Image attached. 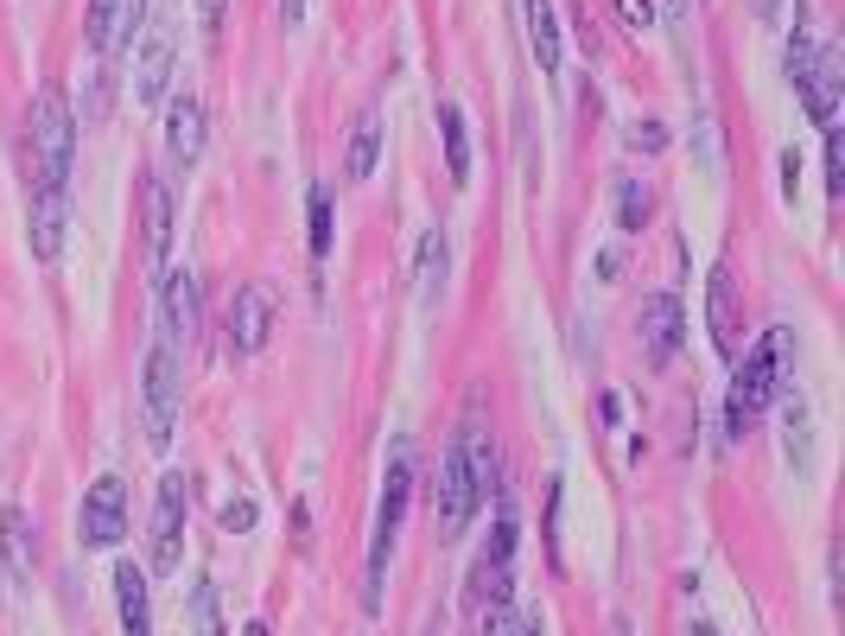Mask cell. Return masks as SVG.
I'll return each mask as SVG.
<instances>
[{"mask_svg":"<svg viewBox=\"0 0 845 636\" xmlns=\"http://www.w3.org/2000/svg\"><path fill=\"white\" fill-rule=\"evenodd\" d=\"M71 159H76V115L71 96L58 83H45L26 109V191H64L71 185Z\"/></svg>","mask_w":845,"mask_h":636,"instance_id":"obj_1","label":"cell"},{"mask_svg":"<svg viewBox=\"0 0 845 636\" xmlns=\"http://www.w3.org/2000/svg\"><path fill=\"white\" fill-rule=\"evenodd\" d=\"M788 363H795V332H788V325L763 332L757 350L737 363L732 395H725V433H732V440H744V433L763 420V408H770L775 395H782V382H788Z\"/></svg>","mask_w":845,"mask_h":636,"instance_id":"obj_2","label":"cell"},{"mask_svg":"<svg viewBox=\"0 0 845 636\" xmlns=\"http://www.w3.org/2000/svg\"><path fill=\"white\" fill-rule=\"evenodd\" d=\"M509 599H515V503L496 496V528H490L478 566H471V586H464V604H471V617H478V636L509 631Z\"/></svg>","mask_w":845,"mask_h":636,"instance_id":"obj_3","label":"cell"},{"mask_svg":"<svg viewBox=\"0 0 845 636\" xmlns=\"http://www.w3.org/2000/svg\"><path fill=\"white\" fill-rule=\"evenodd\" d=\"M413 471H420V452L413 440L388 446V471H382V503H375V541H369V573H363V604L382 611V586H388V561H395V535L407 523V496H413Z\"/></svg>","mask_w":845,"mask_h":636,"instance_id":"obj_4","label":"cell"},{"mask_svg":"<svg viewBox=\"0 0 845 636\" xmlns=\"http://www.w3.org/2000/svg\"><path fill=\"white\" fill-rule=\"evenodd\" d=\"M478 509H483V490H478V478H471L458 440H451V452L439 458V484H433V516H439L433 528H439V541H458Z\"/></svg>","mask_w":845,"mask_h":636,"instance_id":"obj_5","label":"cell"},{"mask_svg":"<svg viewBox=\"0 0 845 636\" xmlns=\"http://www.w3.org/2000/svg\"><path fill=\"white\" fill-rule=\"evenodd\" d=\"M184 503H191L184 471H166V478H159V503H153L147 573H179V566H184Z\"/></svg>","mask_w":845,"mask_h":636,"instance_id":"obj_6","label":"cell"},{"mask_svg":"<svg viewBox=\"0 0 845 636\" xmlns=\"http://www.w3.org/2000/svg\"><path fill=\"white\" fill-rule=\"evenodd\" d=\"M141 395H147V440L153 446H172V420H179V350L159 337L147 350V382H141Z\"/></svg>","mask_w":845,"mask_h":636,"instance_id":"obj_7","label":"cell"},{"mask_svg":"<svg viewBox=\"0 0 845 636\" xmlns=\"http://www.w3.org/2000/svg\"><path fill=\"white\" fill-rule=\"evenodd\" d=\"M172 58H179L172 20H153L147 38H141V51H134V103H141V109H159V103H166V89H172Z\"/></svg>","mask_w":845,"mask_h":636,"instance_id":"obj_8","label":"cell"},{"mask_svg":"<svg viewBox=\"0 0 845 636\" xmlns=\"http://www.w3.org/2000/svg\"><path fill=\"white\" fill-rule=\"evenodd\" d=\"M76 535H83V548H114L128 535V484L121 478H96V484L83 490Z\"/></svg>","mask_w":845,"mask_h":636,"instance_id":"obj_9","label":"cell"},{"mask_svg":"<svg viewBox=\"0 0 845 636\" xmlns=\"http://www.w3.org/2000/svg\"><path fill=\"white\" fill-rule=\"evenodd\" d=\"M795 89H801V109H808L820 128H833V115H840V89H845V58H840V45H813V58L801 64Z\"/></svg>","mask_w":845,"mask_h":636,"instance_id":"obj_10","label":"cell"},{"mask_svg":"<svg viewBox=\"0 0 845 636\" xmlns=\"http://www.w3.org/2000/svg\"><path fill=\"white\" fill-rule=\"evenodd\" d=\"M274 287H261V280H249L236 300H229V325H222V337H229V350L236 357H255L261 344L274 337Z\"/></svg>","mask_w":845,"mask_h":636,"instance_id":"obj_11","label":"cell"},{"mask_svg":"<svg viewBox=\"0 0 845 636\" xmlns=\"http://www.w3.org/2000/svg\"><path fill=\"white\" fill-rule=\"evenodd\" d=\"M197 319H204V287H197V274L191 267H172L166 280H159V325H166V344L179 350L197 337Z\"/></svg>","mask_w":845,"mask_h":636,"instance_id":"obj_12","label":"cell"},{"mask_svg":"<svg viewBox=\"0 0 845 636\" xmlns=\"http://www.w3.org/2000/svg\"><path fill=\"white\" fill-rule=\"evenodd\" d=\"M147 20V0H89L83 13V33H89V51L114 58L121 45H134V26Z\"/></svg>","mask_w":845,"mask_h":636,"instance_id":"obj_13","label":"cell"},{"mask_svg":"<svg viewBox=\"0 0 845 636\" xmlns=\"http://www.w3.org/2000/svg\"><path fill=\"white\" fill-rule=\"evenodd\" d=\"M680 337H687V305L674 300V293L642 300V350H649V363H674Z\"/></svg>","mask_w":845,"mask_h":636,"instance_id":"obj_14","label":"cell"},{"mask_svg":"<svg viewBox=\"0 0 845 636\" xmlns=\"http://www.w3.org/2000/svg\"><path fill=\"white\" fill-rule=\"evenodd\" d=\"M705 332L719 357H737V280L732 267H712L705 274Z\"/></svg>","mask_w":845,"mask_h":636,"instance_id":"obj_15","label":"cell"},{"mask_svg":"<svg viewBox=\"0 0 845 636\" xmlns=\"http://www.w3.org/2000/svg\"><path fill=\"white\" fill-rule=\"evenodd\" d=\"M172 185L159 179V172H147L141 179V224H147V262L166 267V255H172Z\"/></svg>","mask_w":845,"mask_h":636,"instance_id":"obj_16","label":"cell"},{"mask_svg":"<svg viewBox=\"0 0 845 636\" xmlns=\"http://www.w3.org/2000/svg\"><path fill=\"white\" fill-rule=\"evenodd\" d=\"M26 217H33V255L38 262H58V255H64L71 197H64V191H26Z\"/></svg>","mask_w":845,"mask_h":636,"instance_id":"obj_17","label":"cell"},{"mask_svg":"<svg viewBox=\"0 0 845 636\" xmlns=\"http://www.w3.org/2000/svg\"><path fill=\"white\" fill-rule=\"evenodd\" d=\"M147 566L121 561L114 566V604H121V631L128 636H153V599H147Z\"/></svg>","mask_w":845,"mask_h":636,"instance_id":"obj_18","label":"cell"},{"mask_svg":"<svg viewBox=\"0 0 845 636\" xmlns=\"http://www.w3.org/2000/svg\"><path fill=\"white\" fill-rule=\"evenodd\" d=\"M204 134H210L204 103L179 96V103L166 109V147H172V159H179V166H197V159H204Z\"/></svg>","mask_w":845,"mask_h":636,"instance_id":"obj_19","label":"cell"},{"mask_svg":"<svg viewBox=\"0 0 845 636\" xmlns=\"http://www.w3.org/2000/svg\"><path fill=\"white\" fill-rule=\"evenodd\" d=\"M0 561H7L13 579H33L38 541H33V516L26 509H0Z\"/></svg>","mask_w":845,"mask_h":636,"instance_id":"obj_20","label":"cell"},{"mask_svg":"<svg viewBox=\"0 0 845 636\" xmlns=\"http://www.w3.org/2000/svg\"><path fill=\"white\" fill-rule=\"evenodd\" d=\"M782 452H788L795 471H813V408H808L801 388L782 401Z\"/></svg>","mask_w":845,"mask_h":636,"instance_id":"obj_21","label":"cell"},{"mask_svg":"<svg viewBox=\"0 0 845 636\" xmlns=\"http://www.w3.org/2000/svg\"><path fill=\"white\" fill-rule=\"evenodd\" d=\"M521 13H528V45H534L541 76H559V13H553V0H521Z\"/></svg>","mask_w":845,"mask_h":636,"instance_id":"obj_22","label":"cell"},{"mask_svg":"<svg viewBox=\"0 0 845 636\" xmlns=\"http://www.w3.org/2000/svg\"><path fill=\"white\" fill-rule=\"evenodd\" d=\"M375 159H382V115L363 109L357 115V134H350V153H343V179L363 185L369 172H375Z\"/></svg>","mask_w":845,"mask_h":636,"instance_id":"obj_23","label":"cell"},{"mask_svg":"<svg viewBox=\"0 0 845 636\" xmlns=\"http://www.w3.org/2000/svg\"><path fill=\"white\" fill-rule=\"evenodd\" d=\"M439 134H445V172L451 185H471V141H464V109H439Z\"/></svg>","mask_w":845,"mask_h":636,"instance_id":"obj_24","label":"cell"},{"mask_svg":"<svg viewBox=\"0 0 845 636\" xmlns=\"http://www.w3.org/2000/svg\"><path fill=\"white\" fill-rule=\"evenodd\" d=\"M445 262H451V236H445V229H426V236H420V300L426 305L439 300Z\"/></svg>","mask_w":845,"mask_h":636,"instance_id":"obj_25","label":"cell"},{"mask_svg":"<svg viewBox=\"0 0 845 636\" xmlns=\"http://www.w3.org/2000/svg\"><path fill=\"white\" fill-rule=\"evenodd\" d=\"M191 636H222L217 579H191Z\"/></svg>","mask_w":845,"mask_h":636,"instance_id":"obj_26","label":"cell"},{"mask_svg":"<svg viewBox=\"0 0 845 636\" xmlns=\"http://www.w3.org/2000/svg\"><path fill=\"white\" fill-rule=\"evenodd\" d=\"M649 211H655L649 185H642V179H624V185H617V229H624V236L649 229Z\"/></svg>","mask_w":845,"mask_h":636,"instance_id":"obj_27","label":"cell"},{"mask_svg":"<svg viewBox=\"0 0 845 636\" xmlns=\"http://www.w3.org/2000/svg\"><path fill=\"white\" fill-rule=\"evenodd\" d=\"M305 217H312V255L325 262V255H331V191L325 185L305 191Z\"/></svg>","mask_w":845,"mask_h":636,"instance_id":"obj_28","label":"cell"},{"mask_svg":"<svg viewBox=\"0 0 845 636\" xmlns=\"http://www.w3.org/2000/svg\"><path fill=\"white\" fill-rule=\"evenodd\" d=\"M826 191L833 197L845 191V134L840 128H826Z\"/></svg>","mask_w":845,"mask_h":636,"instance_id":"obj_29","label":"cell"},{"mask_svg":"<svg viewBox=\"0 0 845 636\" xmlns=\"http://www.w3.org/2000/svg\"><path fill=\"white\" fill-rule=\"evenodd\" d=\"M624 141H629L636 153H662V147H667V128H662V121H629Z\"/></svg>","mask_w":845,"mask_h":636,"instance_id":"obj_30","label":"cell"},{"mask_svg":"<svg viewBox=\"0 0 845 636\" xmlns=\"http://www.w3.org/2000/svg\"><path fill=\"white\" fill-rule=\"evenodd\" d=\"M222 528H229V535H249V528H255V503H249V496H229V503H222Z\"/></svg>","mask_w":845,"mask_h":636,"instance_id":"obj_31","label":"cell"},{"mask_svg":"<svg viewBox=\"0 0 845 636\" xmlns=\"http://www.w3.org/2000/svg\"><path fill=\"white\" fill-rule=\"evenodd\" d=\"M617 20H624L629 33H649L655 26V7L649 0H617Z\"/></svg>","mask_w":845,"mask_h":636,"instance_id":"obj_32","label":"cell"},{"mask_svg":"<svg viewBox=\"0 0 845 636\" xmlns=\"http://www.w3.org/2000/svg\"><path fill=\"white\" fill-rule=\"evenodd\" d=\"M197 13H204V33L217 38L222 33V13H229V0H197Z\"/></svg>","mask_w":845,"mask_h":636,"instance_id":"obj_33","label":"cell"},{"mask_svg":"<svg viewBox=\"0 0 845 636\" xmlns=\"http://www.w3.org/2000/svg\"><path fill=\"white\" fill-rule=\"evenodd\" d=\"M509 636H547V617H541V611H521Z\"/></svg>","mask_w":845,"mask_h":636,"instance_id":"obj_34","label":"cell"},{"mask_svg":"<svg viewBox=\"0 0 845 636\" xmlns=\"http://www.w3.org/2000/svg\"><path fill=\"white\" fill-rule=\"evenodd\" d=\"M293 535H299V548L312 541V503H305V496H299V503H293Z\"/></svg>","mask_w":845,"mask_h":636,"instance_id":"obj_35","label":"cell"},{"mask_svg":"<svg viewBox=\"0 0 845 636\" xmlns=\"http://www.w3.org/2000/svg\"><path fill=\"white\" fill-rule=\"evenodd\" d=\"M795 179H801V159H795V153H782V191H788V197H795Z\"/></svg>","mask_w":845,"mask_h":636,"instance_id":"obj_36","label":"cell"},{"mask_svg":"<svg viewBox=\"0 0 845 636\" xmlns=\"http://www.w3.org/2000/svg\"><path fill=\"white\" fill-rule=\"evenodd\" d=\"M604 427H624V395H617V388L604 395Z\"/></svg>","mask_w":845,"mask_h":636,"instance_id":"obj_37","label":"cell"},{"mask_svg":"<svg viewBox=\"0 0 845 636\" xmlns=\"http://www.w3.org/2000/svg\"><path fill=\"white\" fill-rule=\"evenodd\" d=\"M280 20H287V26H299V20H305V0H280Z\"/></svg>","mask_w":845,"mask_h":636,"instance_id":"obj_38","label":"cell"},{"mask_svg":"<svg viewBox=\"0 0 845 636\" xmlns=\"http://www.w3.org/2000/svg\"><path fill=\"white\" fill-rule=\"evenodd\" d=\"M687 636H719V631H712V624H705V617H693V624H687Z\"/></svg>","mask_w":845,"mask_h":636,"instance_id":"obj_39","label":"cell"},{"mask_svg":"<svg viewBox=\"0 0 845 636\" xmlns=\"http://www.w3.org/2000/svg\"><path fill=\"white\" fill-rule=\"evenodd\" d=\"M242 636H267V624H261V617H255V624H249V631H242Z\"/></svg>","mask_w":845,"mask_h":636,"instance_id":"obj_40","label":"cell"},{"mask_svg":"<svg viewBox=\"0 0 845 636\" xmlns=\"http://www.w3.org/2000/svg\"><path fill=\"white\" fill-rule=\"evenodd\" d=\"M757 7H763V20H775V0H757Z\"/></svg>","mask_w":845,"mask_h":636,"instance_id":"obj_41","label":"cell"},{"mask_svg":"<svg viewBox=\"0 0 845 636\" xmlns=\"http://www.w3.org/2000/svg\"><path fill=\"white\" fill-rule=\"evenodd\" d=\"M611 636H629V624H624V617H617V631H611Z\"/></svg>","mask_w":845,"mask_h":636,"instance_id":"obj_42","label":"cell"},{"mask_svg":"<svg viewBox=\"0 0 845 636\" xmlns=\"http://www.w3.org/2000/svg\"><path fill=\"white\" fill-rule=\"evenodd\" d=\"M426 636H439V631H426Z\"/></svg>","mask_w":845,"mask_h":636,"instance_id":"obj_43","label":"cell"}]
</instances>
